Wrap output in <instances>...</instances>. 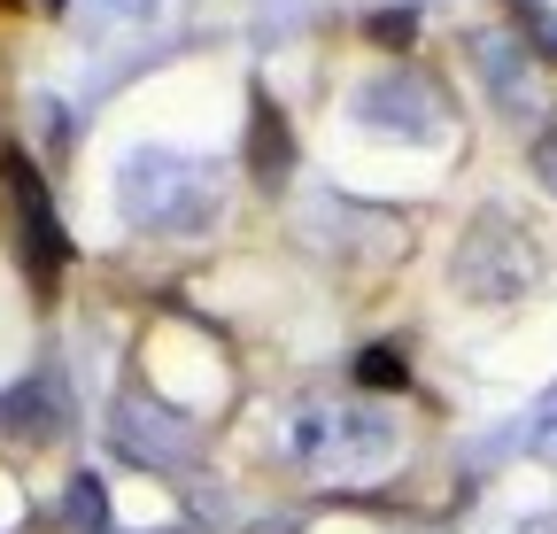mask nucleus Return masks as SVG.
Segmentation results:
<instances>
[{
	"instance_id": "obj_1",
	"label": "nucleus",
	"mask_w": 557,
	"mask_h": 534,
	"mask_svg": "<svg viewBox=\"0 0 557 534\" xmlns=\"http://www.w3.org/2000/svg\"><path fill=\"white\" fill-rule=\"evenodd\" d=\"M0 171H9V186H16V202H24V225H32V256H39V272H54V256H62V240H54V210H47V194H39V178L24 171V156H9Z\"/></svg>"
},
{
	"instance_id": "obj_2",
	"label": "nucleus",
	"mask_w": 557,
	"mask_h": 534,
	"mask_svg": "<svg viewBox=\"0 0 557 534\" xmlns=\"http://www.w3.org/2000/svg\"><path fill=\"white\" fill-rule=\"evenodd\" d=\"M364 380H380V387H395V380H403V364H395L387 349H372V357H364Z\"/></svg>"
}]
</instances>
